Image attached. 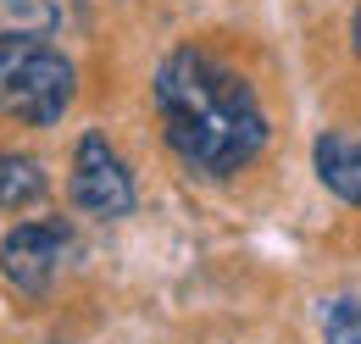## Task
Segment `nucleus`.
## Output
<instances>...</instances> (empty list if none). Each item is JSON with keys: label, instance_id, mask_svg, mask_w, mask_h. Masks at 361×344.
Returning <instances> with one entry per match:
<instances>
[{"label": "nucleus", "instance_id": "1", "mask_svg": "<svg viewBox=\"0 0 361 344\" xmlns=\"http://www.w3.org/2000/svg\"><path fill=\"white\" fill-rule=\"evenodd\" d=\"M156 111L178 161L206 178L239 172L267 145V117L250 84L228 73L223 61H212L206 50H173L156 67Z\"/></svg>", "mask_w": 361, "mask_h": 344}, {"label": "nucleus", "instance_id": "2", "mask_svg": "<svg viewBox=\"0 0 361 344\" xmlns=\"http://www.w3.org/2000/svg\"><path fill=\"white\" fill-rule=\"evenodd\" d=\"M73 106V61L45 39L0 44V111L45 128Z\"/></svg>", "mask_w": 361, "mask_h": 344}, {"label": "nucleus", "instance_id": "3", "mask_svg": "<svg viewBox=\"0 0 361 344\" xmlns=\"http://www.w3.org/2000/svg\"><path fill=\"white\" fill-rule=\"evenodd\" d=\"M73 200L90 216H128L134 211V178H128L123 156L100 133H84L78 150H73Z\"/></svg>", "mask_w": 361, "mask_h": 344}, {"label": "nucleus", "instance_id": "4", "mask_svg": "<svg viewBox=\"0 0 361 344\" xmlns=\"http://www.w3.org/2000/svg\"><path fill=\"white\" fill-rule=\"evenodd\" d=\"M67 256V228L61 222H17L6 239H0V272L28 289V295H45L56 266Z\"/></svg>", "mask_w": 361, "mask_h": 344}, {"label": "nucleus", "instance_id": "5", "mask_svg": "<svg viewBox=\"0 0 361 344\" xmlns=\"http://www.w3.org/2000/svg\"><path fill=\"white\" fill-rule=\"evenodd\" d=\"M312 161L328 195H339L345 206H361V139L356 133H322L312 145Z\"/></svg>", "mask_w": 361, "mask_h": 344}, {"label": "nucleus", "instance_id": "6", "mask_svg": "<svg viewBox=\"0 0 361 344\" xmlns=\"http://www.w3.org/2000/svg\"><path fill=\"white\" fill-rule=\"evenodd\" d=\"M61 23H67V0H0V44L50 39Z\"/></svg>", "mask_w": 361, "mask_h": 344}, {"label": "nucleus", "instance_id": "7", "mask_svg": "<svg viewBox=\"0 0 361 344\" xmlns=\"http://www.w3.org/2000/svg\"><path fill=\"white\" fill-rule=\"evenodd\" d=\"M45 195V172L34 156H11L0 150V211H17V206H34Z\"/></svg>", "mask_w": 361, "mask_h": 344}, {"label": "nucleus", "instance_id": "8", "mask_svg": "<svg viewBox=\"0 0 361 344\" xmlns=\"http://www.w3.org/2000/svg\"><path fill=\"white\" fill-rule=\"evenodd\" d=\"M322 344H361V300L339 295L322 305Z\"/></svg>", "mask_w": 361, "mask_h": 344}, {"label": "nucleus", "instance_id": "9", "mask_svg": "<svg viewBox=\"0 0 361 344\" xmlns=\"http://www.w3.org/2000/svg\"><path fill=\"white\" fill-rule=\"evenodd\" d=\"M350 34H356V56H361V11H356V23H350Z\"/></svg>", "mask_w": 361, "mask_h": 344}]
</instances>
